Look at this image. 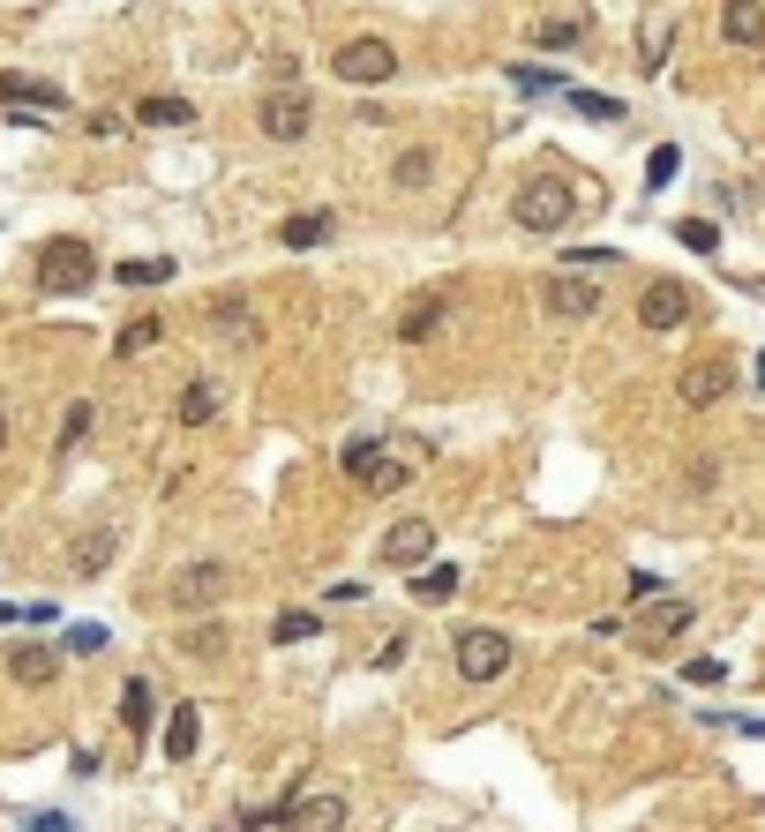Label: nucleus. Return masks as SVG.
<instances>
[{"mask_svg": "<svg viewBox=\"0 0 765 832\" xmlns=\"http://www.w3.org/2000/svg\"><path fill=\"white\" fill-rule=\"evenodd\" d=\"M728 390H735V368H728V360H698V368H683V406H721Z\"/></svg>", "mask_w": 765, "mask_h": 832, "instance_id": "nucleus-13", "label": "nucleus"}, {"mask_svg": "<svg viewBox=\"0 0 765 832\" xmlns=\"http://www.w3.org/2000/svg\"><path fill=\"white\" fill-rule=\"evenodd\" d=\"M637 323H645V331H683V323H690V292H683L676 278L645 286V300H637Z\"/></svg>", "mask_w": 765, "mask_h": 832, "instance_id": "nucleus-10", "label": "nucleus"}, {"mask_svg": "<svg viewBox=\"0 0 765 832\" xmlns=\"http://www.w3.org/2000/svg\"><path fill=\"white\" fill-rule=\"evenodd\" d=\"M541 300H548V315H563V323H578V315H594L600 308L594 278H578V270H555L548 286H541Z\"/></svg>", "mask_w": 765, "mask_h": 832, "instance_id": "nucleus-11", "label": "nucleus"}, {"mask_svg": "<svg viewBox=\"0 0 765 832\" xmlns=\"http://www.w3.org/2000/svg\"><path fill=\"white\" fill-rule=\"evenodd\" d=\"M570 113H586V121H623V98H608V90H570Z\"/></svg>", "mask_w": 765, "mask_h": 832, "instance_id": "nucleus-24", "label": "nucleus"}, {"mask_svg": "<svg viewBox=\"0 0 765 832\" xmlns=\"http://www.w3.org/2000/svg\"><path fill=\"white\" fill-rule=\"evenodd\" d=\"M166 600L188 608V615H196V608H218V600H225V563H188V570H173Z\"/></svg>", "mask_w": 765, "mask_h": 832, "instance_id": "nucleus-8", "label": "nucleus"}, {"mask_svg": "<svg viewBox=\"0 0 765 832\" xmlns=\"http://www.w3.org/2000/svg\"><path fill=\"white\" fill-rule=\"evenodd\" d=\"M98 286V248L76 241V233H60V241H45L38 248V292L45 300H76V292Z\"/></svg>", "mask_w": 765, "mask_h": 832, "instance_id": "nucleus-1", "label": "nucleus"}, {"mask_svg": "<svg viewBox=\"0 0 765 832\" xmlns=\"http://www.w3.org/2000/svg\"><path fill=\"white\" fill-rule=\"evenodd\" d=\"M90 420H98L90 406H76V413H68V428H60V451H76V443H84V435H90Z\"/></svg>", "mask_w": 765, "mask_h": 832, "instance_id": "nucleus-37", "label": "nucleus"}, {"mask_svg": "<svg viewBox=\"0 0 765 832\" xmlns=\"http://www.w3.org/2000/svg\"><path fill=\"white\" fill-rule=\"evenodd\" d=\"M158 337H166V315H135V323L121 331V360H135V353H151Z\"/></svg>", "mask_w": 765, "mask_h": 832, "instance_id": "nucleus-23", "label": "nucleus"}, {"mask_svg": "<svg viewBox=\"0 0 765 832\" xmlns=\"http://www.w3.org/2000/svg\"><path fill=\"white\" fill-rule=\"evenodd\" d=\"M188 653H196V661H218V653H225V630H218V623L188 630Z\"/></svg>", "mask_w": 765, "mask_h": 832, "instance_id": "nucleus-33", "label": "nucleus"}, {"mask_svg": "<svg viewBox=\"0 0 765 832\" xmlns=\"http://www.w3.org/2000/svg\"><path fill=\"white\" fill-rule=\"evenodd\" d=\"M0 443H8V413H0Z\"/></svg>", "mask_w": 765, "mask_h": 832, "instance_id": "nucleus-41", "label": "nucleus"}, {"mask_svg": "<svg viewBox=\"0 0 765 832\" xmlns=\"http://www.w3.org/2000/svg\"><path fill=\"white\" fill-rule=\"evenodd\" d=\"M211 413H218V390H211V382H188V390H180V420H188V428H203Z\"/></svg>", "mask_w": 765, "mask_h": 832, "instance_id": "nucleus-27", "label": "nucleus"}, {"mask_svg": "<svg viewBox=\"0 0 765 832\" xmlns=\"http://www.w3.org/2000/svg\"><path fill=\"white\" fill-rule=\"evenodd\" d=\"M331 68H339V84L376 90V84L398 76V53H390V38H345L339 53H331Z\"/></svg>", "mask_w": 765, "mask_h": 832, "instance_id": "nucleus-5", "label": "nucleus"}, {"mask_svg": "<svg viewBox=\"0 0 765 832\" xmlns=\"http://www.w3.org/2000/svg\"><path fill=\"white\" fill-rule=\"evenodd\" d=\"M690 615H698V608H690V600H668V592H661V600H645V608H637V653H645V661H653V653H668L683 630H690Z\"/></svg>", "mask_w": 765, "mask_h": 832, "instance_id": "nucleus-6", "label": "nucleus"}, {"mask_svg": "<svg viewBox=\"0 0 765 832\" xmlns=\"http://www.w3.org/2000/svg\"><path fill=\"white\" fill-rule=\"evenodd\" d=\"M458 563H428V570H413V600H451L458 592Z\"/></svg>", "mask_w": 765, "mask_h": 832, "instance_id": "nucleus-20", "label": "nucleus"}, {"mask_svg": "<svg viewBox=\"0 0 765 832\" xmlns=\"http://www.w3.org/2000/svg\"><path fill=\"white\" fill-rule=\"evenodd\" d=\"M676 241H683L690 255H713V248H721V233H713L706 218H683V225H676Z\"/></svg>", "mask_w": 765, "mask_h": 832, "instance_id": "nucleus-31", "label": "nucleus"}, {"mask_svg": "<svg viewBox=\"0 0 765 832\" xmlns=\"http://www.w3.org/2000/svg\"><path fill=\"white\" fill-rule=\"evenodd\" d=\"M428 173H435V158H428V151H406V158L390 166V180H398V188H428Z\"/></svg>", "mask_w": 765, "mask_h": 832, "instance_id": "nucleus-30", "label": "nucleus"}, {"mask_svg": "<svg viewBox=\"0 0 765 832\" xmlns=\"http://www.w3.org/2000/svg\"><path fill=\"white\" fill-rule=\"evenodd\" d=\"M451 653H458V675L466 683H496L510 661H518V645H510V630H488V623H473L451 637Z\"/></svg>", "mask_w": 765, "mask_h": 832, "instance_id": "nucleus-4", "label": "nucleus"}, {"mask_svg": "<svg viewBox=\"0 0 765 832\" xmlns=\"http://www.w3.org/2000/svg\"><path fill=\"white\" fill-rule=\"evenodd\" d=\"M331 233H339V218H331V210H293V218H286V225H278V241H286V248H293V255H308V248H323V241H331Z\"/></svg>", "mask_w": 765, "mask_h": 832, "instance_id": "nucleus-14", "label": "nucleus"}, {"mask_svg": "<svg viewBox=\"0 0 765 832\" xmlns=\"http://www.w3.org/2000/svg\"><path fill=\"white\" fill-rule=\"evenodd\" d=\"M135 121H151V127H188V121H196V106H188V98H143V106H135Z\"/></svg>", "mask_w": 765, "mask_h": 832, "instance_id": "nucleus-21", "label": "nucleus"}, {"mask_svg": "<svg viewBox=\"0 0 765 832\" xmlns=\"http://www.w3.org/2000/svg\"><path fill=\"white\" fill-rule=\"evenodd\" d=\"M510 84L525 90V98H541V90H555V76H548V68H525V60H518V68H510Z\"/></svg>", "mask_w": 765, "mask_h": 832, "instance_id": "nucleus-35", "label": "nucleus"}, {"mask_svg": "<svg viewBox=\"0 0 765 832\" xmlns=\"http://www.w3.org/2000/svg\"><path fill=\"white\" fill-rule=\"evenodd\" d=\"M263 135L300 143V135H308V98H300V90H270V98H263Z\"/></svg>", "mask_w": 765, "mask_h": 832, "instance_id": "nucleus-12", "label": "nucleus"}, {"mask_svg": "<svg viewBox=\"0 0 765 832\" xmlns=\"http://www.w3.org/2000/svg\"><path fill=\"white\" fill-rule=\"evenodd\" d=\"M8 675L38 690V683H53V653H45V645H15V661H8Z\"/></svg>", "mask_w": 765, "mask_h": 832, "instance_id": "nucleus-22", "label": "nucleus"}, {"mask_svg": "<svg viewBox=\"0 0 765 832\" xmlns=\"http://www.w3.org/2000/svg\"><path fill=\"white\" fill-rule=\"evenodd\" d=\"M339 465H345V480H361V496H390V488L413 480V465L398 458L382 435H353V443L339 451Z\"/></svg>", "mask_w": 765, "mask_h": 832, "instance_id": "nucleus-2", "label": "nucleus"}, {"mask_svg": "<svg viewBox=\"0 0 765 832\" xmlns=\"http://www.w3.org/2000/svg\"><path fill=\"white\" fill-rule=\"evenodd\" d=\"M0 106H8V113H31V106H45V113H53V106H60V90L38 84V76H0Z\"/></svg>", "mask_w": 765, "mask_h": 832, "instance_id": "nucleus-17", "label": "nucleus"}, {"mask_svg": "<svg viewBox=\"0 0 765 832\" xmlns=\"http://www.w3.org/2000/svg\"><path fill=\"white\" fill-rule=\"evenodd\" d=\"M315 615H308V608H286V615H278V623H270V645H300V637H315Z\"/></svg>", "mask_w": 765, "mask_h": 832, "instance_id": "nucleus-26", "label": "nucleus"}, {"mask_svg": "<svg viewBox=\"0 0 765 832\" xmlns=\"http://www.w3.org/2000/svg\"><path fill=\"white\" fill-rule=\"evenodd\" d=\"M98 645H106V630H98V623H76V630H68V653H98Z\"/></svg>", "mask_w": 765, "mask_h": 832, "instance_id": "nucleus-38", "label": "nucleus"}, {"mask_svg": "<svg viewBox=\"0 0 765 832\" xmlns=\"http://www.w3.org/2000/svg\"><path fill=\"white\" fill-rule=\"evenodd\" d=\"M151 720H158V698H151V683L135 675V683L121 690V728H127V735H143Z\"/></svg>", "mask_w": 765, "mask_h": 832, "instance_id": "nucleus-19", "label": "nucleus"}, {"mask_svg": "<svg viewBox=\"0 0 765 832\" xmlns=\"http://www.w3.org/2000/svg\"><path fill=\"white\" fill-rule=\"evenodd\" d=\"M728 675V661H683V683H698V690H713Z\"/></svg>", "mask_w": 765, "mask_h": 832, "instance_id": "nucleus-36", "label": "nucleus"}, {"mask_svg": "<svg viewBox=\"0 0 765 832\" xmlns=\"http://www.w3.org/2000/svg\"><path fill=\"white\" fill-rule=\"evenodd\" d=\"M106 563H113V533H90V541L76 547V570H84V578H98Z\"/></svg>", "mask_w": 765, "mask_h": 832, "instance_id": "nucleus-29", "label": "nucleus"}, {"mask_svg": "<svg viewBox=\"0 0 765 832\" xmlns=\"http://www.w3.org/2000/svg\"><path fill=\"white\" fill-rule=\"evenodd\" d=\"M278 825L286 832H345V795H293V802H278Z\"/></svg>", "mask_w": 765, "mask_h": 832, "instance_id": "nucleus-9", "label": "nucleus"}, {"mask_svg": "<svg viewBox=\"0 0 765 832\" xmlns=\"http://www.w3.org/2000/svg\"><path fill=\"white\" fill-rule=\"evenodd\" d=\"M406 661H413V637H390V645L376 653V667H406Z\"/></svg>", "mask_w": 765, "mask_h": 832, "instance_id": "nucleus-39", "label": "nucleus"}, {"mask_svg": "<svg viewBox=\"0 0 765 832\" xmlns=\"http://www.w3.org/2000/svg\"><path fill=\"white\" fill-rule=\"evenodd\" d=\"M533 38H541V45H578V38H586V23H578V15H548Z\"/></svg>", "mask_w": 765, "mask_h": 832, "instance_id": "nucleus-32", "label": "nucleus"}, {"mask_svg": "<svg viewBox=\"0 0 765 832\" xmlns=\"http://www.w3.org/2000/svg\"><path fill=\"white\" fill-rule=\"evenodd\" d=\"M758 382H765V360H758Z\"/></svg>", "mask_w": 765, "mask_h": 832, "instance_id": "nucleus-42", "label": "nucleus"}, {"mask_svg": "<svg viewBox=\"0 0 765 832\" xmlns=\"http://www.w3.org/2000/svg\"><path fill=\"white\" fill-rule=\"evenodd\" d=\"M570 210H578V196H570V180H525L518 188V203H510V218L525 225V233H563L570 225Z\"/></svg>", "mask_w": 765, "mask_h": 832, "instance_id": "nucleus-3", "label": "nucleus"}, {"mask_svg": "<svg viewBox=\"0 0 765 832\" xmlns=\"http://www.w3.org/2000/svg\"><path fill=\"white\" fill-rule=\"evenodd\" d=\"M196 743H203V712H196V706H173L166 712V757H173V765H188V757H196Z\"/></svg>", "mask_w": 765, "mask_h": 832, "instance_id": "nucleus-16", "label": "nucleus"}, {"mask_svg": "<svg viewBox=\"0 0 765 832\" xmlns=\"http://www.w3.org/2000/svg\"><path fill=\"white\" fill-rule=\"evenodd\" d=\"M31 832H68V818H31Z\"/></svg>", "mask_w": 765, "mask_h": 832, "instance_id": "nucleus-40", "label": "nucleus"}, {"mask_svg": "<svg viewBox=\"0 0 765 832\" xmlns=\"http://www.w3.org/2000/svg\"><path fill=\"white\" fill-rule=\"evenodd\" d=\"M211 323H218L225 337H233V345H255V337H263V331H255V315H248V300H241V292H225V300H218V308H211Z\"/></svg>", "mask_w": 765, "mask_h": 832, "instance_id": "nucleus-18", "label": "nucleus"}, {"mask_svg": "<svg viewBox=\"0 0 765 832\" xmlns=\"http://www.w3.org/2000/svg\"><path fill=\"white\" fill-rule=\"evenodd\" d=\"M382 563H390V570H428V563H435V525H428V518H398V525L382 533Z\"/></svg>", "mask_w": 765, "mask_h": 832, "instance_id": "nucleus-7", "label": "nucleus"}, {"mask_svg": "<svg viewBox=\"0 0 765 832\" xmlns=\"http://www.w3.org/2000/svg\"><path fill=\"white\" fill-rule=\"evenodd\" d=\"M113 278H121V286H166V278H173V263H158V255H127Z\"/></svg>", "mask_w": 765, "mask_h": 832, "instance_id": "nucleus-25", "label": "nucleus"}, {"mask_svg": "<svg viewBox=\"0 0 765 832\" xmlns=\"http://www.w3.org/2000/svg\"><path fill=\"white\" fill-rule=\"evenodd\" d=\"M676 173H683V151H676V143H661V151L645 158V188H668Z\"/></svg>", "mask_w": 765, "mask_h": 832, "instance_id": "nucleus-28", "label": "nucleus"}, {"mask_svg": "<svg viewBox=\"0 0 765 832\" xmlns=\"http://www.w3.org/2000/svg\"><path fill=\"white\" fill-rule=\"evenodd\" d=\"M721 38L728 45H765V0H728L721 8Z\"/></svg>", "mask_w": 765, "mask_h": 832, "instance_id": "nucleus-15", "label": "nucleus"}, {"mask_svg": "<svg viewBox=\"0 0 765 832\" xmlns=\"http://www.w3.org/2000/svg\"><path fill=\"white\" fill-rule=\"evenodd\" d=\"M435 323H443V300H435V292H428L421 308H413V315H406V337H428V331H435Z\"/></svg>", "mask_w": 765, "mask_h": 832, "instance_id": "nucleus-34", "label": "nucleus"}]
</instances>
